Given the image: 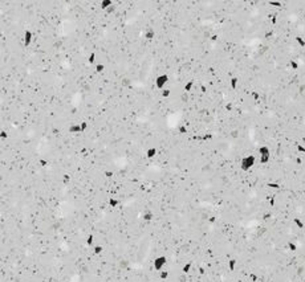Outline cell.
I'll return each mask as SVG.
<instances>
[{
    "label": "cell",
    "instance_id": "obj_25",
    "mask_svg": "<svg viewBox=\"0 0 305 282\" xmlns=\"http://www.w3.org/2000/svg\"><path fill=\"white\" fill-rule=\"evenodd\" d=\"M160 94H162V97L163 98H169L170 95H171V89L167 86V88H165V89H162L160 90Z\"/></svg>",
    "mask_w": 305,
    "mask_h": 282
},
{
    "label": "cell",
    "instance_id": "obj_16",
    "mask_svg": "<svg viewBox=\"0 0 305 282\" xmlns=\"http://www.w3.org/2000/svg\"><path fill=\"white\" fill-rule=\"evenodd\" d=\"M236 268H237V260H236V258H230V260H228V269H230V272L234 273L235 270H236Z\"/></svg>",
    "mask_w": 305,
    "mask_h": 282
},
{
    "label": "cell",
    "instance_id": "obj_15",
    "mask_svg": "<svg viewBox=\"0 0 305 282\" xmlns=\"http://www.w3.org/2000/svg\"><path fill=\"white\" fill-rule=\"evenodd\" d=\"M94 244H96V237H94L93 233H89V234L86 236V245L89 246V248H93Z\"/></svg>",
    "mask_w": 305,
    "mask_h": 282
},
{
    "label": "cell",
    "instance_id": "obj_26",
    "mask_svg": "<svg viewBox=\"0 0 305 282\" xmlns=\"http://www.w3.org/2000/svg\"><path fill=\"white\" fill-rule=\"evenodd\" d=\"M296 150L300 152V154H302V155H305V146L302 144V143H298L297 146H296Z\"/></svg>",
    "mask_w": 305,
    "mask_h": 282
},
{
    "label": "cell",
    "instance_id": "obj_23",
    "mask_svg": "<svg viewBox=\"0 0 305 282\" xmlns=\"http://www.w3.org/2000/svg\"><path fill=\"white\" fill-rule=\"evenodd\" d=\"M288 250H289V252H292V253H295V252H297V249H298V245L296 244V242L295 241H289V242H288Z\"/></svg>",
    "mask_w": 305,
    "mask_h": 282
},
{
    "label": "cell",
    "instance_id": "obj_22",
    "mask_svg": "<svg viewBox=\"0 0 305 282\" xmlns=\"http://www.w3.org/2000/svg\"><path fill=\"white\" fill-rule=\"evenodd\" d=\"M159 278L162 281H167L170 278V272L167 269H163L162 272H159Z\"/></svg>",
    "mask_w": 305,
    "mask_h": 282
},
{
    "label": "cell",
    "instance_id": "obj_2",
    "mask_svg": "<svg viewBox=\"0 0 305 282\" xmlns=\"http://www.w3.org/2000/svg\"><path fill=\"white\" fill-rule=\"evenodd\" d=\"M167 257H166L165 254H160V256H157L154 258V261H153V268H154V270L155 272H162V270L166 268V265H167Z\"/></svg>",
    "mask_w": 305,
    "mask_h": 282
},
{
    "label": "cell",
    "instance_id": "obj_8",
    "mask_svg": "<svg viewBox=\"0 0 305 282\" xmlns=\"http://www.w3.org/2000/svg\"><path fill=\"white\" fill-rule=\"evenodd\" d=\"M68 131H69V134H72V135H76V134L82 133L80 123H73V125H70L69 128H68Z\"/></svg>",
    "mask_w": 305,
    "mask_h": 282
},
{
    "label": "cell",
    "instance_id": "obj_18",
    "mask_svg": "<svg viewBox=\"0 0 305 282\" xmlns=\"http://www.w3.org/2000/svg\"><path fill=\"white\" fill-rule=\"evenodd\" d=\"M268 3L275 9H280L282 7V2H280V0H268Z\"/></svg>",
    "mask_w": 305,
    "mask_h": 282
},
{
    "label": "cell",
    "instance_id": "obj_10",
    "mask_svg": "<svg viewBox=\"0 0 305 282\" xmlns=\"http://www.w3.org/2000/svg\"><path fill=\"white\" fill-rule=\"evenodd\" d=\"M115 0H101V3H99V7H101L102 11H108L110 7H113Z\"/></svg>",
    "mask_w": 305,
    "mask_h": 282
},
{
    "label": "cell",
    "instance_id": "obj_19",
    "mask_svg": "<svg viewBox=\"0 0 305 282\" xmlns=\"http://www.w3.org/2000/svg\"><path fill=\"white\" fill-rule=\"evenodd\" d=\"M239 77L237 76H232L231 77V80H230V85H231V88L232 89H237V86H239Z\"/></svg>",
    "mask_w": 305,
    "mask_h": 282
},
{
    "label": "cell",
    "instance_id": "obj_13",
    "mask_svg": "<svg viewBox=\"0 0 305 282\" xmlns=\"http://www.w3.org/2000/svg\"><path fill=\"white\" fill-rule=\"evenodd\" d=\"M94 69H96L97 73H99V74H102V73L106 70V65H105L104 63H101V61H97V64L94 65Z\"/></svg>",
    "mask_w": 305,
    "mask_h": 282
},
{
    "label": "cell",
    "instance_id": "obj_6",
    "mask_svg": "<svg viewBox=\"0 0 305 282\" xmlns=\"http://www.w3.org/2000/svg\"><path fill=\"white\" fill-rule=\"evenodd\" d=\"M108 204H109V207L112 208V209H117V208L121 205V200L118 199V197H115V196H110L109 200H108Z\"/></svg>",
    "mask_w": 305,
    "mask_h": 282
},
{
    "label": "cell",
    "instance_id": "obj_11",
    "mask_svg": "<svg viewBox=\"0 0 305 282\" xmlns=\"http://www.w3.org/2000/svg\"><path fill=\"white\" fill-rule=\"evenodd\" d=\"M293 224L296 225L297 229H300V230L305 229V223H304V220L300 219V217H295V219H293Z\"/></svg>",
    "mask_w": 305,
    "mask_h": 282
},
{
    "label": "cell",
    "instance_id": "obj_20",
    "mask_svg": "<svg viewBox=\"0 0 305 282\" xmlns=\"http://www.w3.org/2000/svg\"><path fill=\"white\" fill-rule=\"evenodd\" d=\"M267 187H268L269 189L279 191V189H281V184H280V183H276V182H268V183H267Z\"/></svg>",
    "mask_w": 305,
    "mask_h": 282
},
{
    "label": "cell",
    "instance_id": "obj_5",
    "mask_svg": "<svg viewBox=\"0 0 305 282\" xmlns=\"http://www.w3.org/2000/svg\"><path fill=\"white\" fill-rule=\"evenodd\" d=\"M155 37H157V32L153 27H147L146 31H145V38L147 41H154Z\"/></svg>",
    "mask_w": 305,
    "mask_h": 282
},
{
    "label": "cell",
    "instance_id": "obj_7",
    "mask_svg": "<svg viewBox=\"0 0 305 282\" xmlns=\"http://www.w3.org/2000/svg\"><path fill=\"white\" fill-rule=\"evenodd\" d=\"M267 155H272V151L268 146H260L257 150V158L259 156H267Z\"/></svg>",
    "mask_w": 305,
    "mask_h": 282
},
{
    "label": "cell",
    "instance_id": "obj_27",
    "mask_svg": "<svg viewBox=\"0 0 305 282\" xmlns=\"http://www.w3.org/2000/svg\"><path fill=\"white\" fill-rule=\"evenodd\" d=\"M80 126H81L82 133H85L88 130V127H89V123H88L86 121H82V122H80Z\"/></svg>",
    "mask_w": 305,
    "mask_h": 282
},
{
    "label": "cell",
    "instance_id": "obj_9",
    "mask_svg": "<svg viewBox=\"0 0 305 282\" xmlns=\"http://www.w3.org/2000/svg\"><path fill=\"white\" fill-rule=\"evenodd\" d=\"M158 155V149H155V147H150V149H147L146 150V152H145V156H146V159H154L155 156Z\"/></svg>",
    "mask_w": 305,
    "mask_h": 282
},
{
    "label": "cell",
    "instance_id": "obj_4",
    "mask_svg": "<svg viewBox=\"0 0 305 282\" xmlns=\"http://www.w3.org/2000/svg\"><path fill=\"white\" fill-rule=\"evenodd\" d=\"M154 219H155V215H154V212L150 211V209H147V211H145V212L142 213V221L143 223L150 224V223L154 221Z\"/></svg>",
    "mask_w": 305,
    "mask_h": 282
},
{
    "label": "cell",
    "instance_id": "obj_14",
    "mask_svg": "<svg viewBox=\"0 0 305 282\" xmlns=\"http://www.w3.org/2000/svg\"><path fill=\"white\" fill-rule=\"evenodd\" d=\"M192 268H194V264L192 262H186L185 265H183V268H182V272L188 275V274H191Z\"/></svg>",
    "mask_w": 305,
    "mask_h": 282
},
{
    "label": "cell",
    "instance_id": "obj_1",
    "mask_svg": "<svg viewBox=\"0 0 305 282\" xmlns=\"http://www.w3.org/2000/svg\"><path fill=\"white\" fill-rule=\"evenodd\" d=\"M256 163H257V155H255V154L247 155V156H244L240 162V170L244 172H248L256 166Z\"/></svg>",
    "mask_w": 305,
    "mask_h": 282
},
{
    "label": "cell",
    "instance_id": "obj_12",
    "mask_svg": "<svg viewBox=\"0 0 305 282\" xmlns=\"http://www.w3.org/2000/svg\"><path fill=\"white\" fill-rule=\"evenodd\" d=\"M92 250H93V254L99 256V254H102V253H104L105 248L102 245H99V244H94V246L92 248Z\"/></svg>",
    "mask_w": 305,
    "mask_h": 282
},
{
    "label": "cell",
    "instance_id": "obj_3",
    "mask_svg": "<svg viewBox=\"0 0 305 282\" xmlns=\"http://www.w3.org/2000/svg\"><path fill=\"white\" fill-rule=\"evenodd\" d=\"M169 82H170V76L166 74V73H162V74H158L155 77V86H157L158 90L167 88Z\"/></svg>",
    "mask_w": 305,
    "mask_h": 282
},
{
    "label": "cell",
    "instance_id": "obj_21",
    "mask_svg": "<svg viewBox=\"0 0 305 282\" xmlns=\"http://www.w3.org/2000/svg\"><path fill=\"white\" fill-rule=\"evenodd\" d=\"M194 85H195V81H194V80L187 81V82H186V85H185V92H186V93H191V92H192V89H194Z\"/></svg>",
    "mask_w": 305,
    "mask_h": 282
},
{
    "label": "cell",
    "instance_id": "obj_17",
    "mask_svg": "<svg viewBox=\"0 0 305 282\" xmlns=\"http://www.w3.org/2000/svg\"><path fill=\"white\" fill-rule=\"evenodd\" d=\"M295 40H296V43H297V45L300 48H305V38H304V36L302 35H296V37H295Z\"/></svg>",
    "mask_w": 305,
    "mask_h": 282
},
{
    "label": "cell",
    "instance_id": "obj_24",
    "mask_svg": "<svg viewBox=\"0 0 305 282\" xmlns=\"http://www.w3.org/2000/svg\"><path fill=\"white\" fill-rule=\"evenodd\" d=\"M9 138V133L4 128H0V140H7Z\"/></svg>",
    "mask_w": 305,
    "mask_h": 282
}]
</instances>
